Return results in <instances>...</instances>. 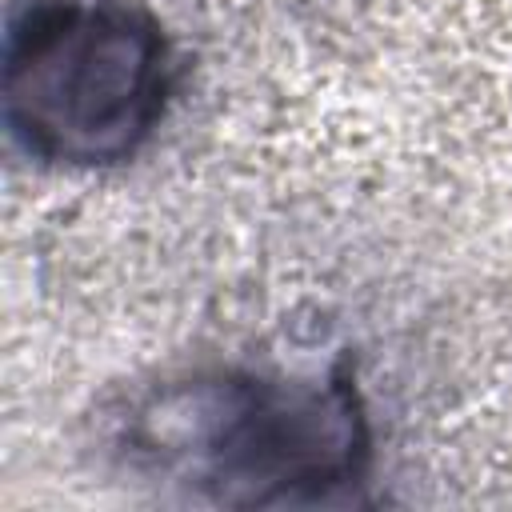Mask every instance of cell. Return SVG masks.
<instances>
[{"mask_svg":"<svg viewBox=\"0 0 512 512\" xmlns=\"http://www.w3.org/2000/svg\"><path fill=\"white\" fill-rule=\"evenodd\" d=\"M120 444L144 476L228 508L328 504L372 464L348 356L304 376L212 368L164 380L132 404Z\"/></svg>","mask_w":512,"mask_h":512,"instance_id":"6da1fadb","label":"cell"},{"mask_svg":"<svg viewBox=\"0 0 512 512\" xmlns=\"http://www.w3.org/2000/svg\"><path fill=\"white\" fill-rule=\"evenodd\" d=\"M172 48L124 0H28L4 36L0 104L12 140L52 168H112L156 132Z\"/></svg>","mask_w":512,"mask_h":512,"instance_id":"7a4b0ae2","label":"cell"}]
</instances>
